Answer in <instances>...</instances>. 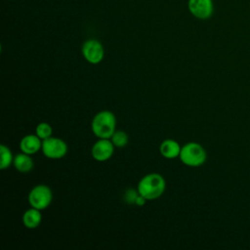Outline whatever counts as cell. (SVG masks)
<instances>
[{"label":"cell","mask_w":250,"mask_h":250,"mask_svg":"<svg viewBox=\"0 0 250 250\" xmlns=\"http://www.w3.org/2000/svg\"><path fill=\"white\" fill-rule=\"evenodd\" d=\"M165 188V179L160 174L149 173L140 180L137 189L147 200H154L163 194Z\"/></svg>","instance_id":"6da1fadb"},{"label":"cell","mask_w":250,"mask_h":250,"mask_svg":"<svg viewBox=\"0 0 250 250\" xmlns=\"http://www.w3.org/2000/svg\"><path fill=\"white\" fill-rule=\"evenodd\" d=\"M91 129L99 139H110L116 131V117L109 110L99 111L92 120Z\"/></svg>","instance_id":"7a4b0ae2"},{"label":"cell","mask_w":250,"mask_h":250,"mask_svg":"<svg viewBox=\"0 0 250 250\" xmlns=\"http://www.w3.org/2000/svg\"><path fill=\"white\" fill-rule=\"evenodd\" d=\"M179 157L187 166L199 167L204 164L207 155L201 145L194 142H189L182 146Z\"/></svg>","instance_id":"3957f363"},{"label":"cell","mask_w":250,"mask_h":250,"mask_svg":"<svg viewBox=\"0 0 250 250\" xmlns=\"http://www.w3.org/2000/svg\"><path fill=\"white\" fill-rule=\"evenodd\" d=\"M28 203L31 207L43 210L49 207L53 199L52 189L46 185H37L33 187L27 196Z\"/></svg>","instance_id":"277c9868"},{"label":"cell","mask_w":250,"mask_h":250,"mask_svg":"<svg viewBox=\"0 0 250 250\" xmlns=\"http://www.w3.org/2000/svg\"><path fill=\"white\" fill-rule=\"evenodd\" d=\"M41 150L47 158L61 159L67 153V145L61 138L50 137L42 141Z\"/></svg>","instance_id":"5b68a950"},{"label":"cell","mask_w":250,"mask_h":250,"mask_svg":"<svg viewBox=\"0 0 250 250\" xmlns=\"http://www.w3.org/2000/svg\"><path fill=\"white\" fill-rule=\"evenodd\" d=\"M83 58L92 64L100 63L104 57V49L103 44L97 39H88L82 45Z\"/></svg>","instance_id":"8992f818"},{"label":"cell","mask_w":250,"mask_h":250,"mask_svg":"<svg viewBox=\"0 0 250 250\" xmlns=\"http://www.w3.org/2000/svg\"><path fill=\"white\" fill-rule=\"evenodd\" d=\"M114 145L110 139H99L92 146L91 154L97 161L108 160L114 152Z\"/></svg>","instance_id":"52a82bcc"},{"label":"cell","mask_w":250,"mask_h":250,"mask_svg":"<svg viewBox=\"0 0 250 250\" xmlns=\"http://www.w3.org/2000/svg\"><path fill=\"white\" fill-rule=\"evenodd\" d=\"M188 8L190 14L199 20L209 19L214 11L212 0H188Z\"/></svg>","instance_id":"ba28073f"},{"label":"cell","mask_w":250,"mask_h":250,"mask_svg":"<svg viewBox=\"0 0 250 250\" xmlns=\"http://www.w3.org/2000/svg\"><path fill=\"white\" fill-rule=\"evenodd\" d=\"M42 148V140L36 134L24 136L20 142V149L21 152L32 155Z\"/></svg>","instance_id":"9c48e42d"},{"label":"cell","mask_w":250,"mask_h":250,"mask_svg":"<svg viewBox=\"0 0 250 250\" xmlns=\"http://www.w3.org/2000/svg\"><path fill=\"white\" fill-rule=\"evenodd\" d=\"M181 148L182 146L177 141L172 139H167L161 143L159 146V151L164 158L174 159L180 156Z\"/></svg>","instance_id":"30bf717a"},{"label":"cell","mask_w":250,"mask_h":250,"mask_svg":"<svg viewBox=\"0 0 250 250\" xmlns=\"http://www.w3.org/2000/svg\"><path fill=\"white\" fill-rule=\"evenodd\" d=\"M40 211L41 210H38L33 207L27 209L22 215L23 226L29 229L38 228L42 222V214Z\"/></svg>","instance_id":"8fae6325"},{"label":"cell","mask_w":250,"mask_h":250,"mask_svg":"<svg viewBox=\"0 0 250 250\" xmlns=\"http://www.w3.org/2000/svg\"><path fill=\"white\" fill-rule=\"evenodd\" d=\"M33 159L29 154H26L24 152L18 153L15 158L13 165L14 167L21 173H28L33 168Z\"/></svg>","instance_id":"7c38bea8"},{"label":"cell","mask_w":250,"mask_h":250,"mask_svg":"<svg viewBox=\"0 0 250 250\" xmlns=\"http://www.w3.org/2000/svg\"><path fill=\"white\" fill-rule=\"evenodd\" d=\"M0 155H1V161H0V168L2 170L9 168L13 162H14V155L9 148V146L5 145L0 146Z\"/></svg>","instance_id":"4fadbf2b"},{"label":"cell","mask_w":250,"mask_h":250,"mask_svg":"<svg viewBox=\"0 0 250 250\" xmlns=\"http://www.w3.org/2000/svg\"><path fill=\"white\" fill-rule=\"evenodd\" d=\"M110 140H111L112 144L114 145V146H116V147H123V146H125L128 144L129 138H128V135L124 131L116 130L113 133V135L111 136Z\"/></svg>","instance_id":"5bb4252c"},{"label":"cell","mask_w":250,"mask_h":250,"mask_svg":"<svg viewBox=\"0 0 250 250\" xmlns=\"http://www.w3.org/2000/svg\"><path fill=\"white\" fill-rule=\"evenodd\" d=\"M52 133H53V129H52L51 125L47 122H41V123L37 124V126L35 128V134L42 141L52 137Z\"/></svg>","instance_id":"9a60e30c"},{"label":"cell","mask_w":250,"mask_h":250,"mask_svg":"<svg viewBox=\"0 0 250 250\" xmlns=\"http://www.w3.org/2000/svg\"><path fill=\"white\" fill-rule=\"evenodd\" d=\"M138 195H139V191H138V189H137V191L136 190H133V189H128L127 191H126V193H125V200L128 202V203H135V201H136V198L138 197Z\"/></svg>","instance_id":"2e32d148"},{"label":"cell","mask_w":250,"mask_h":250,"mask_svg":"<svg viewBox=\"0 0 250 250\" xmlns=\"http://www.w3.org/2000/svg\"><path fill=\"white\" fill-rule=\"evenodd\" d=\"M146 200H147V199H146V197H144L143 195H141V194L139 193L138 197L136 198L135 204H136V205H138V206H143V205H145V203H146Z\"/></svg>","instance_id":"e0dca14e"}]
</instances>
